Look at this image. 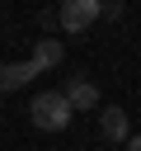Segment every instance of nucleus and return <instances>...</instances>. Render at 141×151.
Segmentation results:
<instances>
[{"label":"nucleus","mask_w":141,"mask_h":151,"mask_svg":"<svg viewBox=\"0 0 141 151\" xmlns=\"http://www.w3.org/2000/svg\"><path fill=\"white\" fill-rule=\"evenodd\" d=\"M99 14H103V5H99V0H66V5L56 9V24H61L66 33H85Z\"/></svg>","instance_id":"2"},{"label":"nucleus","mask_w":141,"mask_h":151,"mask_svg":"<svg viewBox=\"0 0 141 151\" xmlns=\"http://www.w3.org/2000/svg\"><path fill=\"white\" fill-rule=\"evenodd\" d=\"M28 118H33V127H42V132H61V127H70V104H66V94L61 90H42V94H33V104H28Z\"/></svg>","instance_id":"1"},{"label":"nucleus","mask_w":141,"mask_h":151,"mask_svg":"<svg viewBox=\"0 0 141 151\" xmlns=\"http://www.w3.org/2000/svg\"><path fill=\"white\" fill-rule=\"evenodd\" d=\"M127 151H141V132H132V137H127Z\"/></svg>","instance_id":"7"},{"label":"nucleus","mask_w":141,"mask_h":151,"mask_svg":"<svg viewBox=\"0 0 141 151\" xmlns=\"http://www.w3.org/2000/svg\"><path fill=\"white\" fill-rule=\"evenodd\" d=\"M99 132H103L108 142H127V137H132L127 113H122V109H103V113H99Z\"/></svg>","instance_id":"6"},{"label":"nucleus","mask_w":141,"mask_h":151,"mask_svg":"<svg viewBox=\"0 0 141 151\" xmlns=\"http://www.w3.org/2000/svg\"><path fill=\"white\" fill-rule=\"evenodd\" d=\"M33 76H42L33 61H5V66H0V90H19V85H28Z\"/></svg>","instance_id":"4"},{"label":"nucleus","mask_w":141,"mask_h":151,"mask_svg":"<svg viewBox=\"0 0 141 151\" xmlns=\"http://www.w3.org/2000/svg\"><path fill=\"white\" fill-rule=\"evenodd\" d=\"M61 94H66L70 113H89V109L99 104V85H94V80H85V76H75V80H70V85H66Z\"/></svg>","instance_id":"3"},{"label":"nucleus","mask_w":141,"mask_h":151,"mask_svg":"<svg viewBox=\"0 0 141 151\" xmlns=\"http://www.w3.org/2000/svg\"><path fill=\"white\" fill-rule=\"evenodd\" d=\"M61 57H66V47H61L56 38H38V42H33V57H28V61H33L38 71H52V66H56Z\"/></svg>","instance_id":"5"}]
</instances>
